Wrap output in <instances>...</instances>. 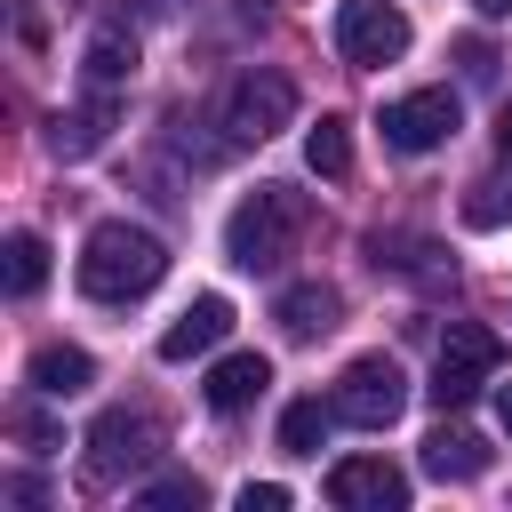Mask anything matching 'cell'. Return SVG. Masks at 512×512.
Masks as SVG:
<instances>
[{
  "mask_svg": "<svg viewBox=\"0 0 512 512\" xmlns=\"http://www.w3.org/2000/svg\"><path fill=\"white\" fill-rule=\"evenodd\" d=\"M304 168H312V176H328V184H336V176H352V128H344V120H320V128L304 136Z\"/></svg>",
  "mask_w": 512,
  "mask_h": 512,
  "instance_id": "18",
  "label": "cell"
},
{
  "mask_svg": "<svg viewBox=\"0 0 512 512\" xmlns=\"http://www.w3.org/2000/svg\"><path fill=\"white\" fill-rule=\"evenodd\" d=\"M328 416H336V408H320V400H288V416H280V448H288V456H320Z\"/></svg>",
  "mask_w": 512,
  "mask_h": 512,
  "instance_id": "19",
  "label": "cell"
},
{
  "mask_svg": "<svg viewBox=\"0 0 512 512\" xmlns=\"http://www.w3.org/2000/svg\"><path fill=\"white\" fill-rule=\"evenodd\" d=\"M328 408H336L344 424H360V432H384V424H392V416L408 408V376H400V360H384V352L352 360V368L336 376Z\"/></svg>",
  "mask_w": 512,
  "mask_h": 512,
  "instance_id": "6",
  "label": "cell"
},
{
  "mask_svg": "<svg viewBox=\"0 0 512 512\" xmlns=\"http://www.w3.org/2000/svg\"><path fill=\"white\" fill-rule=\"evenodd\" d=\"M472 8H480V16H512V0H472Z\"/></svg>",
  "mask_w": 512,
  "mask_h": 512,
  "instance_id": "25",
  "label": "cell"
},
{
  "mask_svg": "<svg viewBox=\"0 0 512 512\" xmlns=\"http://www.w3.org/2000/svg\"><path fill=\"white\" fill-rule=\"evenodd\" d=\"M328 504L336 512H400L408 472H392L384 456H344V464H328Z\"/></svg>",
  "mask_w": 512,
  "mask_h": 512,
  "instance_id": "9",
  "label": "cell"
},
{
  "mask_svg": "<svg viewBox=\"0 0 512 512\" xmlns=\"http://www.w3.org/2000/svg\"><path fill=\"white\" fill-rule=\"evenodd\" d=\"M104 128H112V88H96L80 112H56V120H48V152H56V160H88V152L104 144Z\"/></svg>",
  "mask_w": 512,
  "mask_h": 512,
  "instance_id": "12",
  "label": "cell"
},
{
  "mask_svg": "<svg viewBox=\"0 0 512 512\" xmlns=\"http://www.w3.org/2000/svg\"><path fill=\"white\" fill-rule=\"evenodd\" d=\"M144 504H200V480H152Z\"/></svg>",
  "mask_w": 512,
  "mask_h": 512,
  "instance_id": "22",
  "label": "cell"
},
{
  "mask_svg": "<svg viewBox=\"0 0 512 512\" xmlns=\"http://www.w3.org/2000/svg\"><path fill=\"white\" fill-rule=\"evenodd\" d=\"M160 448H168V424H160L152 408H104V416L88 424L80 472H88V488H112V480H128L136 464H152Z\"/></svg>",
  "mask_w": 512,
  "mask_h": 512,
  "instance_id": "3",
  "label": "cell"
},
{
  "mask_svg": "<svg viewBox=\"0 0 512 512\" xmlns=\"http://www.w3.org/2000/svg\"><path fill=\"white\" fill-rule=\"evenodd\" d=\"M336 56L344 64H392V56H408V16L392 0H344L336 8Z\"/></svg>",
  "mask_w": 512,
  "mask_h": 512,
  "instance_id": "7",
  "label": "cell"
},
{
  "mask_svg": "<svg viewBox=\"0 0 512 512\" xmlns=\"http://www.w3.org/2000/svg\"><path fill=\"white\" fill-rule=\"evenodd\" d=\"M496 152H504V160H512V104H504V112H496Z\"/></svg>",
  "mask_w": 512,
  "mask_h": 512,
  "instance_id": "23",
  "label": "cell"
},
{
  "mask_svg": "<svg viewBox=\"0 0 512 512\" xmlns=\"http://www.w3.org/2000/svg\"><path fill=\"white\" fill-rule=\"evenodd\" d=\"M88 384H96V360H88L80 344H40V352H32V392L72 400V392H88Z\"/></svg>",
  "mask_w": 512,
  "mask_h": 512,
  "instance_id": "14",
  "label": "cell"
},
{
  "mask_svg": "<svg viewBox=\"0 0 512 512\" xmlns=\"http://www.w3.org/2000/svg\"><path fill=\"white\" fill-rule=\"evenodd\" d=\"M160 272H168V248L144 232V224H96L88 232V248H80V288L96 296V304H128V296H144V288H160Z\"/></svg>",
  "mask_w": 512,
  "mask_h": 512,
  "instance_id": "2",
  "label": "cell"
},
{
  "mask_svg": "<svg viewBox=\"0 0 512 512\" xmlns=\"http://www.w3.org/2000/svg\"><path fill=\"white\" fill-rule=\"evenodd\" d=\"M496 416H504V432H512V384H496Z\"/></svg>",
  "mask_w": 512,
  "mask_h": 512,
  "instance_id": "24",
  "label": "cell"
},
{
  "mask_svg": "<svg viewBox=\"0 0 512 512\" xmlns=\"http://www.w3.org/2000/svg\"><path fill=\"white\" fill-rule=\"evenodd\" d=\"M456 136V96L448 88H416V96H400V104H384V144L392 152H432V144H448Z\"/></svg>",
  "mask_w": 512,
  "mask_h": 512,
  "instance_id": "8",
  "label": "cell"
},
{
  "mask_svg": "<svg viewBox=\"0 0 512 512\" xmlns=\"http://www.w3.org/2000/svg\"><path fill=\"white\" fill-rule=\"evenodd\" d=\"M496 368H504V336L496 328H480V320H448V336H440V360H432V400L440 408H464L480 384H496Z\"/></svg>",
  "mask_w": 512,
  "mask_h": 512,
  "instance_id": "4",
  "label": "cell"
},
{
  "mask_svg": "<svg viewBox=\"0 0 512 512\" xmlns=\"http://www.w3.org/2000/svg\"><path fill=\"white\" fill-rule=\"evenodd\" d=\"M424 472H432V480H472V472H488V440L440 424V432L424 440Z\"/></svg>",
  "mask_w": 512,
  "mask_h": 512,
  "instance_id": "15",
  "label": "cell"
},
{
  "mask_svg": "<svg viewBox=\"0 0 512 512\" xmlns=\"http://www.w3.org/2000/svg\"><path fill=\"white\" fill-rule=\"evenodd\" d=\"M280 504H288L280 480H248V488H240V512H280Z\"/></svg>",
  "mask_w": 512,
  "mask_h": 512,
  "instance_id": "21",
  "label": "cell"
},
{
  "mask_svg": "<svg viewBox=\"0 0 512 512\" xmlns=\"http://www.w3.org/2000/svg\"><path fill=\"white\" fill-rule=\"evenodd\" d=\"M304 192H288V184H256L232 216H224V256L240 264V272H280L288 256H296V240H304Z\"/></svg>",
  "mask_w": 512,
  "mask_h": 512,
  "instance_id": "1",
  "label": "cell"
},
{
  "mask_svg": "<svg viewBox=\"0 0 512 512\" xmlns=\"http://www.w3.org/2000/svg\"><path fill=\"white\" fill-rule=\"evenodd\" d=\"M264 384H272V360H264V352H224V360L208 368V408H216V416H240L248 400H264Z\"/></svg>",
  "mask_w": 512,
  "mask_h": 512,
  "instance_id": "11",
  "label": "cell"
},
{
  "mask_svg": "<svg viewBox=\"0 0 512 512\" xmlns=\"http://www.w3.org/2000/svg\"><path fill=\"white\" fill-rule=\"evenodd\" d=\"M0 280H8V296H32V288L48 280V240H40V232H8V248H0Z\"/></svg>",
  "mask_w": 512,
  "mask_h": 512,
  "instance_id": "17",
  "label": "cell"
},
{
  "mask_svg": "<svg viewBox=\"0 0 512 512\" xmlns=\"http://www.w3.org/2000/svg\"><path fill=\"white\" fill-rule=\"evenodd\" d=\"M296 120V80L288 72H240L232 80V96H224V144H264V136H280Z\"/></svg>",
  "mask_w": 512,
  "mask_h": 512,
  "instance_id": "5",
  "label": "cell"
},
{
  "mask_svg": "<svg viewBox=\"0 0 512 512\" xmlns=\"http://www.w3.org/2000/svg\"><path fill=\"white\" fill-rule=\"evenodd\" d=\"M336 312H344V296H336L328 280H304V288H280V304H272V320H280L288 336H328V328H336Z\"/></svg>",
  "mask_w": 512,
  "mask_h": 512,
  "instance_id": "13",
  "label": "cell"
},
{
  "mask_svg": "<svg viewBox=\"0 0 512 512\" xmlns=\"http://www.w3.org/2000/svg\"><path fill=\"white\" fill-rule=\"evenodd\" d=\"M232 336V304L224 296H192L168 328H160V360H192V352H216Z\"/></svg>",
  "mask_w": 512,
  "mask_h": 512,
  "instance_id": "10",
  "label": "cell"
},
{
  "mask_svg": "<svg viewBox=\"0 0 512 512\" xmlns=\"http://www.w3.org/2000/svg\"><path fill=\"white\" fill-rule=\"evenodd\" d=\"M80 72H88V88H120V80L136 72V40H128L120 24H104V32L88 40V56H80Z\"/></svg>",
  "mask_w": 512,
  "mask_h": 512,
  "instance_id": "16",
  "label": "cell"
},
{
  "mask_svg": "<svg viewBox=\"0 0 512 512\" xmlns=\"http://www.w3.org/2000/svg\"><path fill=\"white\" fill-rule=\"evenodd\" d=\"M464 216H472V224H504V216H512V192H504V184H472Z\"/></svg>",
  "mask_w": 512,
  "mask_h": 512,
  "instance_id": "20",
  "label": "cell"
}]
</instances>
